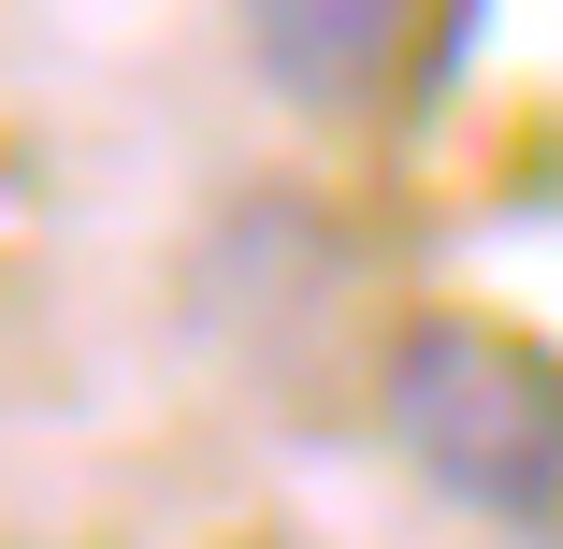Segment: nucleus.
<instances>
[{"mask_svg": "<svg viewBox=\"0 0 563 549\" xmlns=\"http://www.w3.org/2000/svg\"><path fill=\"white\" fill-rule=\"evenodd\" d=\"M376 433L433 506L492 535H563V348L492 304H419L376 348Z\"/></svg>", "mask_w": 563, "mask_h": 549, "instance_id": "f257e3e1", "label": "nucleus"}, {"mask_svg": "<svg viewBox=\"0 0 563 549\" xmlns=\"http://www.w3.org/2000/svg\"><path fill=\"white\" fill-rule=\"evenodd\" d=\"M232 44L289 117H390L433 58V0H232Z\"/></svg>", "mask_w": 563, "mask_h": 549, "instance_id": "f03ea898", "label": "nucleus"}]
</instances>
